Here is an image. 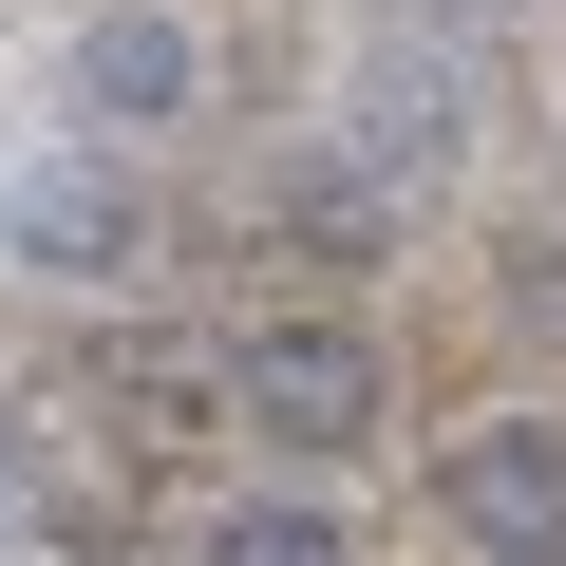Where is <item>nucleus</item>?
<instances>
[{"label": "nucleus", "mask_w": 566, "mask_h": 566, "mask_svg": "<svg viewBox=\"0 0 566 566\" xmlns=\"http://www.w3.org/2000/svg\"><path fill=\"white\" fill-rule=\"evenodd\" d=\"M227 416L283 434V453H359L397 416V340L340 322V303H264V322H227Z\"/></svg>", "instance_id": "f257e3e1"}, {"label": "nucleus", "mask_w": 566, "mask_h": 566, "mask_svg": "<svg viewBox=\"0 0 566 566\" xmlns=\"http://www.w3.org/2000/svg\"><path fill=\"white\" fill-rule=\"evenodd\" d=\"M434 528L472 566H566V416L547 397H491L434 434Z\"/></svg>", "instance_id": "f03ea898"}, {"label": "nucleus", "mask_w": 566, "mask_h": 566, "mask_svg": "<svg viewBox=\"0 0 566 566\" xmlns=\"http://www.w3.org/2000/svg\"><path fill=\"white\" fill-rule=\"evenodd\" d=\"M76 114L95 133H189L208 114V20L189 0H95L76 20Z\"/></svg>", "instance_id": "7ed1b4c3"}, {"label": "nucleus", "mask_w": 566, "mask_h": 566, "mask_svg": "<svg viewBox=\"0 0 566 566\" xmlns=\"http://www.w3.org/2000/svg\"><path fill=\"white\" fill-rule=\"evenodd\" d=\"M0 245H20V264H57V283H133L151 264V189H114V170H20V189H0Z\"/></svg>", "instance_id": "20e7f679"}, {"label": "nucleus", "mask_w": 566, "mask_h": 566, "mask_svg": "<svg viewBox=\"0 0 566 566\" xmlns=\"http://www.w3.org/2000/svg\"><path fill=\"white\" fill-rule=\"evenodd\" d=\"M189 566H378V547H359L340 491H227V510L189 528Z\"/></svg>", "instance_id": "39448f33"}, {"label": "nucleus", "mask_w": 566, "mask_h": 566, "mask_svg": "<svg viewBox=\"0 0 566 566\" xmlns=\"http://www.w3.org/2000/svg\"><path fill=\"white\" fill-rule=\"evenodd\" d=\"M264 227L303 245V264H378V245H397V189H378V151H359V170H283Z\"/></svg>", "instance_id": "423d86ee"}, {"label": "nucleus", "mask_w": 566, "mask_h": 566, "mask_svg": "<svg viewBox=\"0 0 566 566\" xmlns=\"http://www.w3.org/2000/svg\"><path fill=\"white\" fill-rule=\"evenodd\" d=\"M491 303H510L528 340H566V245H510V283H491Z\"/></svg>", "instance_id": "0eeeda50"}]
</instances>
